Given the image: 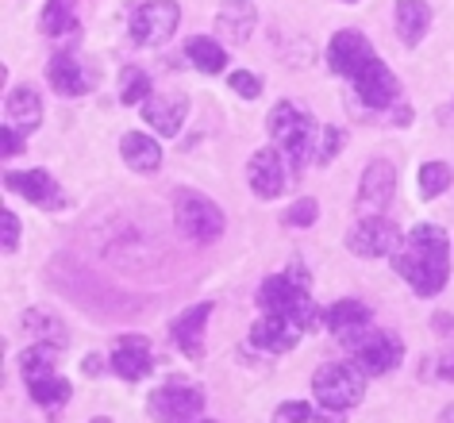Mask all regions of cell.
<instances>
[{"instance_id":"5b68a950","label":"cell","mask_w":454,"mask_h":423,"mask_svg":"<svg viewBox=\"0 0 454 423\" xmlns=\"http://www.w3.org/2000/svg\"><path fill=\"white\" fill-rule=\"evenodd\" d=\"M146 411H151L158 423H197V416L204 411V393L189 381H169L151 393Z\"/></svg>"},{"instance_id":"ba28073f","label":"cell","mask_w":454,"mask_h":423,"mask_svg":"<svg viewBox=\"0 0 454 423\" xmlns=\"http://www.w3.org/2000/svg\"><path fill=\"white\" fill-rule=\"evenodd\" d=\"M373 62H378V51H373L370 39L358 35V31H339V35H332V43H327V66H332L335 74L350 77V82H358Z\"/></svg>"},{"instance_id":"8992f818","label":"cell","mask_w":454,"mask_h":423,"mask_svg":"<svg viewBox=\"0 0 454 423\" xmlns=\"http://www.w3.org/2000/svg\"><path fill=\"white\" fill-rule=\"evenodd\" d=\"M347 342H350V350H355V362L366 373H373V377L396 370L401 358H404V342L396 339L393 331H373V335H370V331H362V339L355 335V339H347Z\"/></svg>"},{"instance_id":"9a60e30c","label":"cell","mask_w":454,"mask_h":423,"mask_svg":"<svg viewBox=\"0 0 454 423\" xmlns=\"http://www.w3.org/2000/svg\"><path fill=\"white\" fill-rule=\"evenodd\" d=\"M355 85V93H358V100L366 108H389V105H396V97H401V85H396V77H393V70L389 66H385L381 59L370 66L366 74L358 77V82H350Z\"/></svg>"},{"instance_id":"d6a6232c","label":"cell","mask_w":454,"mask_h":423,"mask_svg":"<svg viewBox=\"0 0 454 423\" xmlns=\"http://www.w3.org/2000/svg\"><path fill=\"white\" fill-rule=\"evenodd\" d=\"M316 215H320V204H316L312 197H304L286 212V223L289 227H309V223H316Z\"/></svg>"},{"instance_id":"52a82bcc","label":"cell","mask_w":454,"mask_h":423,"mask_svg":"<svg viewBox=\"0 0 454 423\" xmlns=\"http://www.w3.org/2000/svg\"><path fill=\"white\" fill-rule=\"evenodd\" d=\"M393 192H396V169H393V162H385V158H373V162L362 169L355 212L362 215V220H370V215H381L385 208H389Z\"/></svg>"},{"instance_id":"f1b7e54d","label":"cell","mask_w":454,"mask_h":423,"mask_svg":"<svg viewBox=\"0 0 454 423\" xmlns=\"http://www.w3.org/2000/svg\"><path fill=\"white\" fill-rule=\"evenodd\" d=\"M151 77H146L139 66H128V70L120 74V100L123 105H146V97H151Z\"/></svg>"},{"instance_id":"cb8c5ba5","label":"cell","mask_w":454,"mask_h":423,"mask_svg":"<svg viewBox=\"0 0 454 423\" xmlns=\"http://www.w3.org/2000/svg\"><path fill=\"white\" fill-rule=\"evenodd\" d=\"M327 327H332L339 339H355L370 327V308L362 301H339V304H332V312H327Z\"/></svg>"},{"instance_id":"3957f363","label":"cell","mask_w":454,"mask_h":423,"mask_svg":"<svg viewBox=\"0 0 454 423\" xmlns=\"http://www.w3.org/2000/svg\"><path fill=\"white\" fill-rule=\"evenodd\" d=\"M174 223L177 231L192 243H215L223 235V212L220 204L208 200L197 189H177L174 192Z\"/></svg>"},{"instance_id":"30bf717a","label":"cell","mask_w":454,"mask_h":423,"mask_svg":"<svg viewBox=\"0 0 454 423\" xmlns=\"http://www.w3.org/2000/svg\"><path fill=\"white\" fill-rule=\"evenodd\" d=\"M247 181H251V189L262 200H274V197H281V192L289 189L293 166H289V158L281 154L278 146H266V151H258L251 158V166H247Z\"/></svg>"},{"instance_id":"f35d334b","label":"cell","mask_w":454,"mask_h":423,"mask_svg":"<svg viewBox=\"0 0 454 423\" xmlns=\"http://www.w3.org/2000/svg\"><path fill=\"white\" fill-rule=\"evenodd\" d=\"M435 373L442 377V381H454V354H447V358L439 362V370H435Z\"/></svg>"},{"instance_id":"4dcf8cb0","label":"cell","mask_w":454,"mask_h":423,"mask_svg":"<svg viewBox=\"0 0 454 423\" xmlns=\"http://www.w3.org/2000/svg\"><path fill=\"white\" fill-rule=\"evenodd\" d=\"M227 85H231L235 97H243V100H254L258 93H262V77L251 74V70H235L231 77H227Z\"/></svg>"},{"instance_id":"b9f144b4","label":"cell","mask_w":454,"mask_h":423,"mask_svg":"<svg viewBox=\"0 0 454 423\" xmlns=\"http://www.w3.org/2000/svg\"><path fill=\"white\" fill-rule=\"evenodd\" d=\"M89 423H112V419H105V416H100V419H89Z\"/></svg>"},{"instance_id":"ac0fdd59","label":"cell","mask_w":454,"mask_h":423,"mask_svg":"<svg viewBox=\"0 0 454 423\" xmlns=\"http://www.w3.org/2000/svg\"><path fill=\"white\" fill-rule=\"evenodd\" d=\"M208 316H212V304L204 301V304H192L189 312H181L174 319L169 335H174L181 354H189V358H200L204 354V324H208Z\"/></svg>"},{"instance_id":"484cf974","label":"cell","mask_w":454,"mask_h":423,"mask_svg":"<svg viewBox=\"0 0 454 423\" xmlns=\"http://www.w3.org/2000/svg\"><path fill=\"white\" fill-rule=\"evenodd\" d=\"M59 342H35L20 354V373L24 381H35V377H51L54 373V358H59Z\"/></svg>"},{"instance_id":"e0dca14e","label":"cell","mask_w":454,"mask_h":423,"mask_svg":"<svg viewBox=\"0 0 454 423\" xmlns=\"http://www.w3.org/2000/svg\"><path fill=\"white\" fill-rule=\"evenodd\" d=\"M251 342L254 347H262V350H270V354H286V350H293L301 342V327L293 324L289 316H281V312H266L251 327Z\"/></svg>"},{"instance_id":"4fadbf2b","label":"cell","mask_w":454,"mask_h":423,"mask_svg":"<svg viewBox=\"0 0 454 423\" xmlns=\"http://www.w3.org/2000/svg\"><path fill=\"white\" fill-rule=\"evenodd\" d=\"M185 116H189V97L185 93H151L146 105H143V120L151 123L162 139L177 135Z\"/></svg>"},{"instance_id":"f546056e","label":"cell","mask_w":454,"mask_h":423,"mask_svg":"<svg viewBox=\"0 0 454 423\" xmlns=\"http://www.w3.org/2000/svg\"><path fill=\"white\" fill-rule=\"evenodd\" d=\"M450 166L447 162H427L424 169H419V197L431 200V197H439V192H447L450 189Z\"/></svg>"},{"instance_id":"1f68e13d","label":"cell","mask_w":454,"mask_h":423,"mask_svg":"<svg viewBox=\"0 0 454 423\" xmlns=\"http://www.w3.org/2000/svg\"><path fill=\"white\" fill-rule=\"evenodd\" d=\"M339 151H343V131H339V128H320V146H316V162L327 166Z\"/></svg>"},{"instance_id":"7402d4cb","label":"cell","mask_w":454,"mask_h":423,"mask_svg":"<svg viewBox=\"0 0 454 423\" xmlns=\"http://www.w3.org/2000/svg\"><path fill=\"white\" fill-rule=\"evenodd\" d=\"M431 27V8L424 0H396V35L404 47H416Z\"/></svg>"},{"instance_id":"44dd1931","label":"cell","mask_w":454,"mask_h":423,"mask_svg":"<svg viewBox=\"0 0 454 423\" xmlns=\"http://www.w3.org/2000/svg\"><path fill=\"white\" fill-rule=\"evenodd\" d=\"M120 154L123 162H128L131 169H139V174H154L158 166H162V146H158V139H151V135H123L120 139Z\"/></svg>"},{"instance_id":"83f0119b","label":"cell","mask_w":454,"mask_h":423,"mask_svg":"<svg viewBox=\"0 0 454 423\" xmlns=\"http://www.w3.org/2000/svg\"><path fill=\"white\" fill-rule=\"evenodd\" d=\"M74 8H77V0H47V8H43V16H39L43 35H62V31H70L77 24Z\"/></svg>"},{"instance_id":"60d3db41","label":"cell","mask_w":454,"mask_h":423,"mask_svg":"<svg viewBox=\"0 0 454 423\" xmlns=\"http://www.w3.org/2000/svg\"><path fill=\"white\" fill-rule=\"evenodd\" d=\"M442 423H454V408H447V411H442Z\"/></svg>"},{"instance_id":"277c9868","label":"cell","mask_w":454,"mask_h":423,"mask_svg":"<svg viewBox=\"0 0 454 423\" xmlns=\"http://www.w3.org/2000/svg\"><path fill=\"white\" fill-rule=\"evenodd\" d=\"M312 393L324 408H355L362 396H366V370L358 365H347V362H332L324 370H316L312 377Z\"/></svg>"},{"instance_id":"7bdbcfd3","label":"cell","mask_w":454,"mask_h":423,"mask_svg":"<svg viewBox=\"0 0 454 423\" xmlns=\"http://www.w3.org/2000/svg\"><path fill=\"white\" fill-rule=\"evenodd\" d=\"M204 423H215V419H204Z\"/></svg>"},{"instance_id":"6da1fadb","label":"cell","mask_w":454,"mask_h":423,"mask_svg":"<svg viewBox=\"0 0 454 423\" xmlns=\"http://www.w3.org/2000/svg\"><path fill=\"white\" fill-rule=\"evenodd\" d=\"M393 270L412 285L419 296H435L447 289L450 278V243L447 231L435 223H416L408 239L393 250Z\"/></svg>"},{"instance_id":"74e56055","label":"cell","mask_w":454,"mask_h":423,"mask_svg":"<svg viewBox=\"0 0 454 423\" xmlns=\"http://www.w3.org/2000/svg\"><path fill=\"white\" fill-rule=\"evenodd\" d=\"M97 373H105V358H100V354H89L85 358V377H97Z\"/></svg>"},{"instance_id":"9c48e42d","label":"cell","mask_w":454,"mask_h":423,"mask_svg":"<svg viewBox=\"0 0 454 423\" xmlns=\"http://www.w3.org/2000/svg\"><path fill=\"white\" fill-rule=\"evenodd\" d=\"M181 24V8L174 0H146L139 12L131 16V39L143 47H158L177 31Z\"/></svg>"},{"instance_id":"2e32d148","label":"cell","mask_w":454,"mask_h":423,"mask_svg":"<svg viewBox=\"0 0 454 423\" xmlns=\"http://www.w3.org/2000/svg\"><path fill=\"white\" fill-rule=\"evenodd\" d=\"M4 185L31 204H43V208H59L62 204L59 181H54L47 169H16V174H4Z\"/></svg>"},{"instance_id":"836d02e7","label":"cell","mask_w":454,"mask_h":423,"mask_svg":"<svg viewBox=\"0 0 454 423\" xmlns=\"http://www.w3.org/2000/svg\"><path fill=\"white\" fill-rule=\"evenodd\" d=\"M278 423H316V408L304 400H289L278 408Z\"/></svg>"},{"instance_id":"d590c367","label":"cell","mask_w":454,"mask_h":423,"mask_svg":"<svg viewBox=\"0 0 454 423\" xmlns=\"http://www.w3.org/2000/svg\"><path fill=\"white\" fill-rule=\"evenodd\" d=\"M0 243H4V250H16L20 243V220H16V212H0Z\"/></svg>"},{"instance_id":"8fae6325","label":"cell","mask_w":454,"mask_h":423,"mask_svg":"<svg viewBox=\"0 0 454 423\" xmlns=\"http://www.w3.org/2000/svg\"><path fill=\"white\" fill-rule=\"evenodd\" d=\"M347 247H350V255H358V258H385L401 247V231H396L385 215H370V220H362L358 227H350Z\"/></svg>"},{"instance_id":"d4e9b609","label":"cell","mask_w":454,"mask_h":423,"mask_svg":"<svg viewBox=\"0 0 454 423\" xmlns=\"http://www.w3.org/2000/svg\"><path fill=\"white\" fill-rule=\"evenodd\" d=\"M185 59L197 66L200 74H220L227 66V51L220 47V39H208V35H192L185 43Z\"/></svg>"},{"instance_id":"ee69618b","label":"cell","mask_w":454,"mask_h":423,"mask_svg":"<svg viewBox=\"0 0 454 423\" xmlns=\"http://www.w3.org/2000/svg\"><path fill=\"white\" fill-rule=\"evenodd\" d=\"M347 4H355V0H347Z\"/></svg>"},{"instance_id":"603a6c76","label":"cell","mask_w":454,"mask_h":423,"mask_svg":"<svg viewBox=\"0 0 454 423\" xmlns=\"http://www.w3.org/2000/svg\"><path fill=\"white\" fill-rule=\"evenodd\" d=\"M4 112H8V120H12V128H20V131L27 135V131H35L39 120H43V100H39L35 89L20 85V89H12V97H8Z\"/></svg>"},{"instance_id":"e575fe53","label":"cell","mask_w":454,"mask_h":423,"mask_svg":"<svg viewBox=\"0 0 454 423\" xmlns=\"http://www.w3.org/2000/svg\"><path fill=\"white\" fill-rule=\"evenodd\" d=\"M24 327H31V331H47V339H51V342H59V347H66L62 327L54 324V319H47L43 312H27V316H24Z\"/></svg>"},{"instance_id":"5bb4252c","label":"cell","mask_w":454,"mask_h":423,"mask_svg":"<svg viewBox=\"0 0 454 423\" xmlns=\"http://www.w3.org/2000/svg\"><path fill=\"white\" fill-rule=\"evenodd\" d=\"M112 370H116V377H123V381H143V377L154 370L151 342L143 335H123L116 347H112Z\"/></svg>"},{"instance_id":"d6986e66","label":"cell","mask_w":454,"mask_h":423,"mask_svg":"<svg viewBox=\"0 0 454 423\" xmlns=\"http://www.w3.org/2000/svg\"><path fill=\"white\" fill-rule=\"evenodd\" d=\"M258 24V8L251 0H223L215 8V27H220L223 43H247Z\"/></svg>"},{"instance_id":"7a4b0ae2","label":"cell","mask_w":454,"mask_h":423,"mask_svg":"<svg viewBox=\"0 0 454 423\" xmlns=\"http://www.w3.org/2000/svg\"><path fill=\"white\" fill-rule=\"evenodd\" d=\"M266 128H270V135L278 139V151L289 158V166H293V174H301L304 166L312 162V151L320 143H316V135H320V123H316L312 116H304V112H297L293 105H281L270 112V120H266Z\"/></svg>"},{"instance_id":"ab89813d","label":"cell","mask_w":454,"mask_h":423,"mask_svg":"<svg viewBox=\"0 0 454 423\" xmlns=\"http://www.w3.org/2000/svg\"><path fill=\"white\" fill-rule=\"evenodd\" d=\"M435 327H442V331H450V327H454V319H450V316H435Z\"/></svg>"},{"instance_id":"7c38bea8","label":"cell","mask_w":454,"mask_h":423,"mask_svg":"<svg viewBox=\"0 0 454 423\" xmlns=\"http://www.w3.org/2000/svg\"><path fill=\"white\" fill-rule=\"evenodd\" d=\"M304 293H309V273H304V266H289L286 273L262 281V289H258V304H262L266 312H281V316H286Z\"/></svg>"},{"instance_id":"ffe728a7","label":"cell","mask_w":454,"mask_h":423,"mask_svg":"<svg viewBox=\"0 0 454 423\" xmlns=\"http://www.w3.org/2000/svg\"><path fill=\"white\" fill-rule=\"evenodd\" d=\"M47 82L59 89L62 97H82V93H89L93 77L82 70V62H77L74 54H54L51 66H47Z\"/></svg>"},{"instance_id":"8d00e7d4","label":"cell","mask_w":454,"mask_h":423,"mask_svg":"<svg viewBox=\"0 0 454 423\" xmlns=\"http://www.w3.org/2000/svg\"><path fill=\"white\" fill-rule=\"evenodd\" d=\"M0 151H4V154H20V151H24V131L12 128V123H4V131H0Z\"/></svg>"},{"instance_id":"4316f807","label":"cell","mask_w":454,"mask_h":423,"mask_svg":"<svg viewBox=\"0 0 454 423\" xmlns=\"http://www.w3.org/2000/svg\"><path fill=\"white\" fill-rule=\"evenodd\" d=\"M27 388H31V400H35V404H43V408H59V404H66V400L74 396L70 381H66V377H59V373L35 377V381H27Z\"/></svg>"}]
</instances>
